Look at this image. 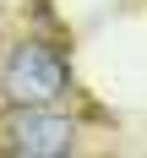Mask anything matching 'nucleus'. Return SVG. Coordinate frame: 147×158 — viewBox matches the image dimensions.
I'll list each match as a JSON object with an SVG mask.
<instances>
[{
  "instance_id": "obj_3",
  "label": "nucleus",
  "mask_w": 147,
  "mask_h": 158,
  "mask_svg": "<svg viewBox=\"0 0 147 158\" xmlns=\"http://www.w3.org/2000/svg\"><path fill=\"white\" fill-rule=\"evenodd\" d=\"M0 104H6V93H0Z\"/></svg>"
},
{
  "instance_id": "obj_2",
  "label": "nucleus",
  "mask_w": 147,
  "mask_h": 158,
  "mask_svg": "<svg viewBox=\"0 0 147 158\" xmlns=\"http://www.w3.org/2000/svg\"><path fill=\"white\" fill-rule=\"evenodd\" d=\"M71 136H76V126L65 114H49V109H27V114H16V126H11V147L27 153V158L71 153Z\"/></svg>"
},
{
  "instance_id": "obj_1",
  "label": "nucleus",
  "mask_w": 147,
  "mask_h": 158,
  "mask_svg": "<svg viewBox=\"0 0 147 158\" xmlns=\"http://www.w3.org/2000/svg\"><path fill=\"white\" fill-rule=\"evenodd\" d=\"M65 93V60L49 44H22L6 65V98L16 104H49Z\"/></svg>"
}]
</instances>
